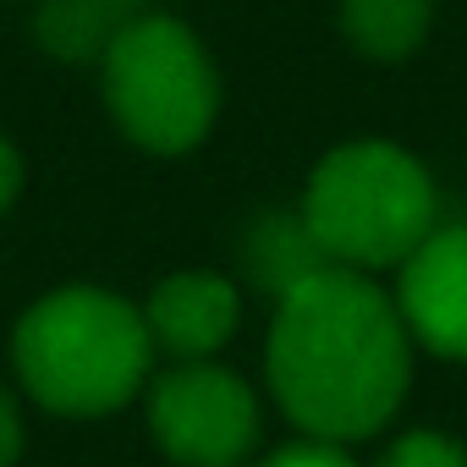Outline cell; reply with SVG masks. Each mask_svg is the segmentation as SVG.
Segmentation results:
<instances>
[{
  "instance_id": "6da1fadb",
  "label": "cell",
  "mask_w": 467,
  "mask_h": 467,
  "mask_svg": "<svg viewBox=\"0 0 467 467\" xmlns=\"http://www.w3.org/2000/svg\"><path fill=\"white\" fill-rule=\"evenodd\" d=\"M265 363L286 418L303 434L341 445L374 434L401 407L412 336L379 286L330 265L281 292Z\"/></svg>"
},
{
  "instance_id": "7a4b0ae2",
  "label": "cell",
  "mask_w": 467,
  "mask_h": 467,
  "mask_svg": "<svg viewBox=\"0 0 467 467\" xmlns=\"http://www.w3.org/2000/svg\"><path fill=\"white\" fill-rule=\"evenodd\" d=\"M12 352L23 385L50 412L99 418L143 390L154 336L132 303L99 286H61L23 314Z\"/></svg>"
},
{
  "instance_id": "3957f363",
  "label": "cell",
  "mask_w": 467,
  "mask_h": 467,
  "mask_svg": "<svg viewBox=\"0 0 467 467\" xmlns=\"http://www.w3.org/2000/svg\"><path fill=\"white\" fill-rule=\"evenodd\" d=\"M303 225L330 265L358 275L390 270L434 231V182L396 143H347L314 165Z\"/></svg>"
},
{
  "instance_id": "277c9868",
  "label": "cell",
  "mask_w": 467,
  "mask_h": 467,
  "mask_svg": "<svg viewBox=\"0 0 467 467\" xmlns=\"http://www.w3.org/2000/svg\"><path fill=\"white\" fill-rule=\"evenodd\" d=\"M105 99L154 154H182L214 127V67L176 17H138L105 50Z\"/></svg>"
},
{
  "instance_id": "5b68a950",
  "label": "cell",
  "mask_w": 467,
  "mask_h": 467,
  "mask_svg": "<svg viewBox=\"0 0 467 467\" xmlns=\"http://www.w3.org/2000/svg\"><path fill=\"white\" fill-rule=\"evenodd\" d=\"M149 434L182 467H237L259 440V401L231 368L182 363L149 385Z\"/></svg>"
},
{
  "instance_id": "8992f818",
  "label": "cell",
  "mask_w": 467,
  "mask_h": 467,
  "mask_svg": "<svg viewBox=\"0 0 467 467\" xmlns=\"http://www.w3.org/2000/svg\"><path fill=\"white\" fill-rule=\"evenodd\" d=\"M396 308L412 341L440 358H467V225L429 231L401 265Z\"/></svg>"
},
{
  "instance_id": "52a82bcc",
  "label": "cell",
  "mask_w": 467,
  "mask_h": 467,
  "mask_svg": "<svg viewBox=\"0 0 467 467\" xmlns=\"http://www.w3.org/2000/svg\"><path fill=\"white\" fill-rule=\"evenodd\" d=\"M237 319H243L237 286L220 281V275H203V270L160 281L149 308H143L154 347H165L187 363H203L209 352H220L231 341V330H237Z\"/></svg>"
},
{
  "instance_id": "ba28073f",
  "label": "cell",
  "mask_w": 467,
  "mask_h": 467,
  "mask_svg": "<svg viewBox=\"0 0 467 467\" xmlns=\"http://www.w3.org/2000/svg\"><path fill=\"white\" fill-rule=\"evenodd\" d=\"M143 0H45L39 39L61 61H105V50L143 17Z\"/></svg>"
},
{
  "instance_id": "9c48e42d",
  "label": "cell",
  "mask_w": 467,
  "mask_h": 467,
  "mask_svg": "<svg viewBox=\"0 0 467 467\" xmlns=\"http://www.w3.org/2000/svg\"><path fill=\"white\" fill-rule=\"evenodd\" d=\"M434 0H341L347 39L374 61H401L423 45Z\"/></svg>"
},
{
  "instance_id": "30bf717a",
  "label": "cell",
  "mask_w": 467,
  "mask_h": 467,
  "mask_svg": "<svg viewBox=\"0 0 467 467\" xmlns=\"http://www.w3.org/2000/svg\"><path fill=\"white\" fill-rule=\"evenodd\" d=\"M248 254H254V270L265 275V286H270L275 297H281V292H292L297 281H308V275L330 270V259H325V254H319V243L308 237L303 214H297V220H265Z\"/></svg>"
},
{
  "instance_id": "8fae6325",
  "label": "cell",
  "mask_w": 467,
  "mask_h": 467,
  "mask_svg": "<svg viewBox=\"0 0 467 467\" xmlns=\"http://www.w3.org/2000/svg\"><path fill=\"white\" fill-rule=\"evenodd\" d=\"M379 467H467V451H462L456 440H445V434L418 429V434H401V440L379 456Z\"/></svg>"
},
{
  "instance_id": "7c38bea8",
  "label": "cell",
  "mask_w": 467,
  "mask_h": 467,
  "mask_svg": "<svg viewBox=\"0 0 467 467\" xmlns=\"http://www.w3.org/2000/svg\"><path fill=\"white\" fill-rule=\"evenodd\" d=\"M265 467H358V462H352L336 440H314V434H308V440H297V445H281Z\"/></svg>"
},
{
  "instance_id": "4fadbf2b",
  "label": "cell",
  "mask_w": 467,
  "mask_h": 467,
  "mask_svg": "<svg viewBox=\"0 0 467 467\" xmlns=\"http://www.w3.org/2000/svg\"><path fill=\"white\" fill-rule=\"evenodd\" d=\"M23 456V418H17V401L0 390V467H12Z\"/></svg>"
},
{
  "instance_id": "5bb4252c",
  "label": "cell",
  "mask_w": 467,
  "mask_h": 467,
  "mask_svg": "<svg viewBox=\"0 0 467 467\" xmlns=\"http://www.w3.org/2000/svg\"><path fill=\"white\" fill-rule=\"evenodd\" d=\"M17 187H23V160H17V149L6 138H0V209L17 198Z\"/></svg>"
}]
</instances>
